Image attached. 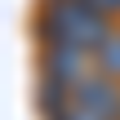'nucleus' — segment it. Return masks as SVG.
<instances>
[{"instance_id": "f257e3e1", "label": "nucleus", "mask_w": 120, "mask_h": 120, "mask_svg": "<svg viewBox=\"0 0 120 120\" xmlns=\"http://www.w3.org/2000/svg\"><path fill=\"white\" fill-rule=\"evenodd\" d=\"M107 36H111V22L89 0H49V9H45V45H67V49L98 53L107 45Z\"/></svg>"}, {"instance_id": "20e7f679", "label": "nucleus", "mask_w": 120, "mask_h": 120, "mask_svg": "<svg viewBox=\"0 0 120 120\" xmlns=\"http://www.w3.org/2000/svg\"><path fill=\"white\" fill-rule=\"evenodd\" d=\"M94 71L98 76H107V80H120V31L107 36V45L94 53Z\"/></svg>"}, {"instance_id": "7ed1b4c3", "label": "nucleus", "mask_w": 120, "mask_h": 120, "mask_svg": "<svg viewBox=\"0 0 120 120\" xmlns=\"http://www.w3.org/2000/svg\"><path fill=\"white\" fill-rule=\"evenodd\" d=\"M71 102L85 107L89 116H98V120H120V80H107V76L94 71V76L71 94Z\"/></svg>"}, {"instance_id": "f03ea898", "label": "nucleus", "mask_w": 120, "mask_h": 120, "mask_svg": "<svg viewBox=\"0 0 120 120\" xmlns=\"http://www.w3.org/2000/svg\"><path fill=\"white\" fill-rule=\"evenodd\" d=\"M89 76H94V53L67 49V45H45V80H53V85L76 94Z\"/></svg>"}, {"instance_id": "39448f33", "label": "nucleus", "mask_w": 120, "mask_h": 120, "mask_svg": "<svg viewBox=\"0 0 120 120\" xmlns=\"http://www.w3.org/2000/svg\"><path fill=\"white\" fill-rule=\"evenodd\" d=\"M53 120H98V116H89L85 107H76V102H71V107H67L62 116H53Z\"/></svg>"}]
</instances>
